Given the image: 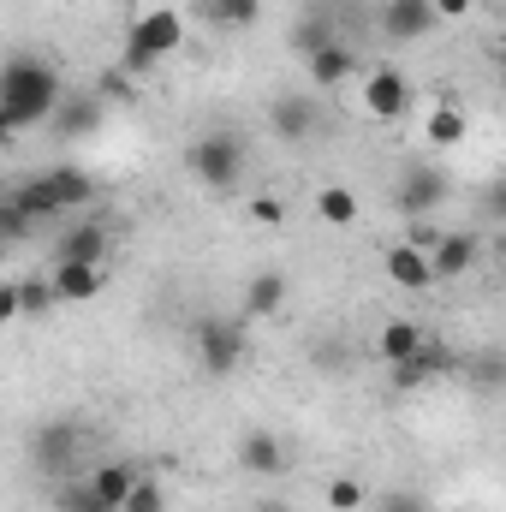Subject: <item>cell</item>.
<instances>
[{"instance_id": "6da1fadb", "label": "cell", "mask_w": 506, "mask_h": 512, "mask_svg": "<svg viewBox=\"0 0 506 512\" xmlns=\"http://www.w3.org/2000/svg\"><path fill=\"white\" fill-rule=\"evenodd\" d=\"M60 102H66V84L48 60H36V54L0 60V143L24 137L30 126H48Z\"/></svg>"}, {"instance_id": "7a4b0ae2", "label": "cell", "mask_w": 506, "mask_h": 512, "mask_svg": "<svg viewBox=\"0 0 506 512\" xmlns=\"http://www.w3.org/2000/svg\"><path fill=\"white\" fill-rule=\"evenodd\" d=\"M185 48V18L173 12V6H149V12H137L126 30V48H120V72L126 78H149L161 60H173Z\"/></svg>"}, {"instance_id": "3957f363", "label": "cell", "mask_w": 506, "mask_h": 512, "mask_svg": "<svg viewBox=\"0 0 506 512\" xmlns=\"http://www.w3.org/2000/svg\"><path fill=\"white\" fill-rule=\"evenodd\" d=\"M185 167H191L197 185L233 191V185L245 179V137H233V131H203V137L185 149Z\"/></svg>"}, {"instance_id": "277c9868", "label": "cell", "mask_w": 506, "mask_h": 512, "mask_svg": "<svg viewBox=\"0 0 506 512\" xmlns=\"http://www.w3.org/2000/svg\"><path fill=\"white\" fill-rule=\"evenodd\" d=\"M78 447H84L78 417H48V423L30 429V465L48 471V477H66V471L78 465Z\"/></svg>"}, {"instance_id": "5b68a950", "label": "cell", "mask_w": 506, "mask_h": 512, "mask_svg": "<svg viewBox=\"0 0 506 512\" xmlns=\"http://www.w3.org/2000/svg\"><path fill=\"white\" fill-rule=\"evenodd\" d=\"M191 340H197V364H203L209 376H233V370L245 364V352H251V346H245V328H239V322H221V316H203Z\"/></svg>"}, {"instance_id": "8992f818", "label": "cell", "mask_w": 506, "mask_h": 512, "mask_svg": "<svg viewBox=\"0 0 506 512\" xmlns=\"http://www.w3.org/2000/svg\"><path fill=\"white\" fill-rule=\"evenodd\" d=\"M411 96H417V90H411V78H405L399 66H370V72H364V114L381 120V126L399 120V114H411Z\"/></svg>"}, {"instance_id": "52a82bcc", "label": "cell", "mask_w": 506, "mask_h": 512, "mask_svg": "<svg viewBox=\"0 0 506 512\" xmlns=\"http://www.w3.org/2000/svg\"><path fill=\"white\" fill-rule=\"evenodd\" d=\"M447 191H453V185H447V173H441V167L411 161V167H405V179H399V209H405L411 221H417V215H435V209L447 203Z\"/></svg>"}, {"instance_id": "ba28073f", "label": "cell", "mask_w": 506, "mask_h": 512, "mask_svg": "<svg viewBox=\"0 0 506 512\" xmlns=\"http://www.w3.org/2000/svg\"><path fill=\"white\" fill-rule=\"evenodd\" d=\"M423 251H429V274H435V280H459V274L477 268L483 239H477V233H435Z\"/></svg>"}, {"instance_id": "9c48e42d", "label": "cell", "mask_w": 506, "mask_h": 512, "mask_svg": "<svg viewBox=\"0 0 506 512\" xmlns=\"http://www.w3.org/2000/svg\"><path fill=\"white\" fill-rule=\"evenodd\" d=\"M435 30H441V18H435L429 0H387L381 6V36L387 42H423Z\"/></svg>"}, {"instance_id": "30bf717a", "label": "cell", "mask_w": 506, "mask_h": 512, "mask_svg": "<svg viewBox=\"0 0 506 512\" xmlns=\"http://www.w3.org/2000/svg\"><path fill=\"white\" fill-rule=\"evenodd\" d=\"M48 286H54V304H90V298H102L108 268L102 262H54Z\"/></svg>"}, {"instance_id": "8fae6325", "label": "cell", "mask_w": 506, "mask_h": 512, "mask_svg": "<svg viewBox=\"0 0 506 512\" xmlns=\"http://www.w3.org/2000/svg\"><path fill=\"white\" fill-rule=\"evenodd\" d=\"M381 268H387V280H393L399 292H429V286H435V274H429V251L411 245V239L381 256Z\"/></svg>"}, {"instance_id": "7c38bea8", "label": "cell", "mask_w": 506, "mask_h": 512, "mask_svg": "<svg viewBox=\"0 0 506 512\" xmlns=\"http://www.w3.org/2000/svg\"><path fill=\"white\" fill-rule=\"evenodd\" d=\"M239 465H245L251 477H280V471H286V441H280L274 429H245V435H239Z\"/></svg>"}, {"instance_id": "4fadbf2b", "label": "cell", "mask_w": 506, "mask_h": 512, "mask_svg": "<svg viewBox=\"0 0 506 512\" xmlns=\"http://www.w3.org/2000/svg\"><path fill=\"white\" fill-rule=\"evenodd\" d=\"M304 66H310V84H316V90H334V84H346V78L364 72V60H358L346 42H328V48L304 54Z\"/></svg>"}, {"instance_id": "5bb4252c", "label": "cell", "mask_w": 506, "mask_h": 512, "mask_svg": "<svg viewBox=\"0 0 506 512\" xmlns=\"http://www.w3.org/2000/svg\"><path fill=\"white\" fill-rule=\"evenodd\" d=\"M429 346V334L411 322V316H393V322H381V334H376V352H381V364H411L417 352Z\"/></svg>"}, {"instance_id": "9a60e30c", "label": "cell", "mask_w": 506, "mask_h": 512, "mask_svg": "<svg viewBox=\"0 0 506 512\" xmlns=\"http://www.w3.org/2000/svg\"><path fill=\"white\" fill-rule=\"evenodd\" d=\"M6 209H18L30 227H42V221H60V215H66V209L54 203V191H48V179H42V173H36V179H24L18 191H6Z\"/></svg>"}, {"instance_id": "2e32d148", "label": "cell", "mask_w": 506, "mask_h": 512, "mask_svg": "<svg viewBox=\"0 0 506 512\" xmlns=\"http://www.w3.org/2000/svg\"><path fill=\"white\" fill-rule=\"evenodd\" d=\"M268 126L280 131L286 143H304V137H316V102L310 96H280L268 108Z\"/></svg>"}, {"instance_id": "e0dca14e", "label": "cell", "mask_w": 506, "mask_h": 512, "mask_svg": "<svg viewBox=\"0 0 506 512\" xmlns=\"http://www.w3.org/2000/svg\"><path fill=\"white\" fill-rule=\"evenodd\" d=\"M465 131H471V114H465L459 102H435L429 120H423V143H429V149H459Z\"/></svg>"}, {"instance_id": "ac0fdd59", "label": "cell", "mask_w": 506, "mask_h": 512, "mask_svg": "<svg viewBox=\"0 0 506 512\" xmlns=\"http://www.w3.org/2000/svg\"><path fill=\"white\" fill-rule=\"evenodd\" d=\"M280 310H286V274H280V268L251 274V280H245V316L262 322V316H280Z\"/></svg>"}, {"instance_id": "d6986e66", "label": "cell", "mask_w": 506, "mask_h": 512, "mask_svg": "<svg viewBox=\"0 0 506 512\" xmlns=\"http://www.w3.org/2000/svg\"><path fill=\"white\" fill-rule=\"evenodd\" d=\"M84 483H90V495H96L108 512H120V501H126L131 483H137V465H131V459H108V465H96Z\"/></svg>"}, {"instance_id": "ffe728a7", "label": "cell", "mask_w": 506, "mask_h": 512, "mask_svg": "<svg viewBox=\"0 0 506 512\" xmlns=\"http://www.w3.org/2000/svg\"><path fill=\"white\" fill-rule=\"evenodd\" d=\"M108 245H114V233H108L102 221H78V227L60 239V256H54V262H102Z\"/></svg>"}, {"instance_id": "44dd1931", "label": "cell", "mask_w": 506, "mask_h": 512, "mask_svg": "<svg viewBox=\"0 0 506 512\" xmlns=\"http://www.w3.org/2000/svg\"><path fill=\"white\" fill-rule=\"evenodd\" d=\"M42 179H48V191H54L60 209H84V203H96V179H90L84 167H72V161L54 167V173H42Z\"/></svg>"}, {"instance_id": "7402d4cb", "label": "cell", "mask_w": 506, "mask_h": 512, "mask_svg": "<svg viewBox=\"0 0 506 512\" xmlns=\"http://www.w3.org/2000/svg\"><path fill=\"white\" fill-rule=\"evenodd\" d=\"M358 215H364V203H358L352 185H322V191H316V221H328V227H352Z\"/></svg>"}, {"instance_id": "603a6c76", "label": "cell", "mask_w": 506, "mask_h": 512, "mask_svg": "<svg viewBox=\"0 0 506 512\" xmlns=\"http://www.w3.org/2000/svg\"><path fill=\"white\" fill-rule=\"evenodd\" d=\"M54 114H60V120H54V131L72 143V137H90V131L102 126V114H108V108H102V96H84V102H66V108H54Z\"/></svg>"}, {"instance_id": "cb8c5ba5", "label": "cell", "mask_w": 506, "mask_h": 512, "mask_svg": "<svg viewBox=\"0 0 506 512\" xmlns=\"http://www.w3.org/2000/svg\"><path fill=\"white\" fill-rule=\"evenodd\" d=\"M120 512H167V483L149 477V471H137V483H131V495L120 501Z\"/></svg>"}, {"instance_id": "d4e9b609", "label": "cell", "mask_w": 506, "mask_h": 512, "mask_svg": "<svg viewBox=\"0 0 506 512\" xmlns=\"http://www.w3.org/2000/svg\"><path fill=\"white\" fill-rule=\"evenodd\" d=\"M48 310H60L48 274H24V280H18V316H48Z\"/></svg>"}, {"instance_id": "484cf974", "label": "cell", "mask_w": 506, "mask_h": 512, "mask_svg": "<svg viewBox=\"0 0 506 512\" xmlns=\"http://www.w3.org/2000/svg\"><path fill=\"white\" fill-rule=\"evenodd\" d=\"M322 501H328V512H364L370 489H364V477H328Z\"/></svg>"}, {"instance_id": "4316f807", "label": "cell", "mask_w": 506, "mask_h": 512, "mask_svg": "<svg viewBox=\"0 0 506 512\" xmlns=\"http://www.w3.org/2000/svg\"><path fill=\"white\" fill-rule=\"evenodd\" d=\"M256 12H262V0H209V18L227 30H251Z\"/></svg>"}, {"instance_id": "83f0119b", "label": "cell", "mask_w": 506, "mask_h": 512, "mask_svg": "<svg viewBox=\"0 0 506 512\" xmlns=\"http://www.w3.org/2000/svg\"><path fill=\"white\" fill-rule=\"evenodd\" d=\"M328 42H340V36H334V18H304V24L292 30V48H298V54H316V48H328Z\"/></svg>"}, {"instance_id": "f1b7e54d", "label": "cell", "mask_w": 506, "mask_h": 512, "mask_svg": "<svg viewBox=\"0 0 506 512\" xmlns=\"http://www.w3.org/2000/svg\"><path fill=\"white\" fill-rule=\"evenodd\" d=\"M54 507H60V512H108L96 495H90V483H66V489L54 495Z\"/></svg>"}, {"instance_id": "f546056e", "label": "cell", "mask_w": 506, "mask_h": 512, "mask_svg": "<svg viewBox=\"0 0 506 512\" xmlns=\"http://www.w3.org/2000/svg\"><path fill=\"white\" fill-rule=\"evenodd\" d=\"M251 221L256 227H280V221H286V203H280L274 191H262V197H251Z\"/></svg>"}, {"instance_id": "4dcf8cb0", "label": "cell", "mask_w": 506, "mask_h": 512, "mask_svg": "<svg viewBox=\"0 0 506 512\" xmlns=\"http://www.w3.org/2000/svg\"><path fill=\"white\" fill-rule=\"evenodd\" d=\"M376 512H429V507H423L411 489H387V495L376 501Z\"/></svg>"}, {"instance_id": "1f68e13d", "label": "cell", "mask_w": 506, "mask_h": 512, "mask_svg": "<svg viewBox=\"0 0 506 512\" xmlns=\"http://www.w3.org/2000/svg\"><path fill=\"white\" fill-rule=\"evenodd\" d=\"M387 370H393V387H399V393H411V387L429 382V370H423L417 358H411V364H387Z\"/></svg>"}, {"instance_id": "d6a6232c", "label": "cell", "mask_w": 506, "mask_h": 512, "mask_svg": "<svg viewBox=\"0 0 506 512\" xmlns=\"http://www.w3.org/2000/svg\"><path fill=\"white\" fill-rule=\"evenodd\" d=\"M18 322V280H0V328Z\"/></svg>"}, {"instance_id": "836d02e7", "label": "cell", "mask_w": 506, "mask_h": 512, "mask_svg": "<svg viewBox=\"0 0 506 512\" xmlns=\"http://www.w3.org/2000/svg\"><path fill=\"white\" fill-rule=\"evenodd\" d=\"M429 6H435V18H441V24H447V18H471V12H477V0H429Z\"/></svg>"}, {"instance_id": "e575fe53", "label": "cell", "mask_w": 506, "mask_h": 512, "mask_svg": "<svg viewBox=\"0 0 506 512\" xmlns=\"http://www.w3.org/2000/svg\"><path fill=\"white\" fill-rule=\"evenodd\" d=\"M102 96H126L131 102V78L126 72H108V78H102Z\"/></svg>"}, {"instance_id": "d590c367", "label": "cell", "mask_w": 506, "mask_h": 512, "mask_svg": "<svg viewBox=\"0 0 506 512\" xmlns=\"http://www.w3.org/2000/svg\"><path fill=\"white\" fill-rule=\"evenodd\" d=\"M0 262H6V239H0Z\"/></svg>"}, {"instance_id": "8d00e7d4", "label": "cell", "mask_w": 506, "mask_h": 512, "mask_svg": "<svg viewBox=\"0 0 506 512\" xmlns=\"http://www.w3.org/2000/svg\"><path fill=\"white\" fill-rule=\"evenodd\" d=\"M328 6H346V0H328Z\"/></svg>"}, {"instance_id": "74e56055", "label": "cell", "mask_w": 506, "mask_h": 512, "mask_svg": "<svg viewBox=\"0 0 506 512\" xmlns=\"http://www.w3.org/2000/svg\"><path fill=\"white\" fill-rule=\"evenodd\" d=\"M0 197H6V191H0Z\"/></svg>"}]
</instances>
